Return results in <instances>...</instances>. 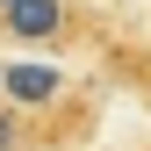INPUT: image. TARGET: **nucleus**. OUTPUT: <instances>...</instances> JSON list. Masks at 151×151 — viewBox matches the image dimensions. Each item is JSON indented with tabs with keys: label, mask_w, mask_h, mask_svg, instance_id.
Masks as SVG:
<instances>
[{
	"label": "nucleus",
	"mask_w": 151,
	"mask_h": 151,
	"mask_svg": "<svg viewBox=\"0 0 151 151\" xmlns=\"http://www.w3.org/2000/svg\"><path fill=\"white\" fill-rule=\"evenodd\" d=\"M14 7H22V0H0V22H7V14H14Z\"/></svg>",
	"instance_id": "f03ea898"
},
{
	"label": "nucleus",
	"mask_w": 151,
	"mask_h": 151,
	"mask_svg": "<svg viewBox=\"0 0 151 151\" xmlns=\"http://www.w3.org/2000/svg\"><path fill=\"white\" fill-rule=\"evenodd\" d=\"M43 144H58V129H43L36 115H22L14 101H0V151H43Z\"/></svg>",
	"instance_id": "f257e3e1"
}]
</instances>
